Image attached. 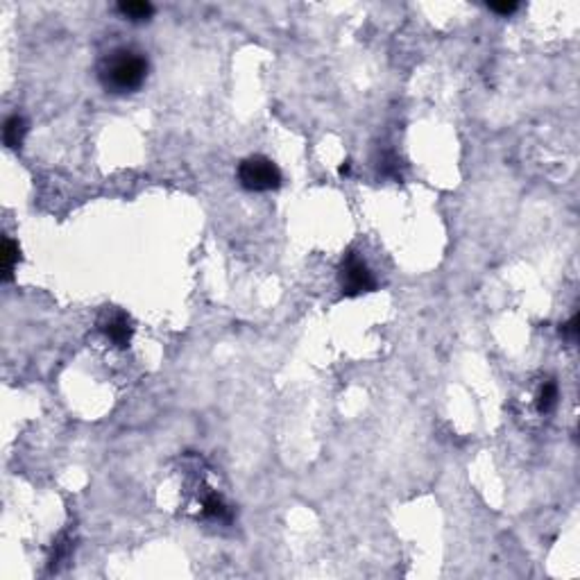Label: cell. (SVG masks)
Listing matches in <instances>:
<instances>
[{
	"label": "cell",
	"instance_id": "cell-1",
	"mask_svg": "<svg viewBox=\"0 0 580 580\" xmlns=\"http://www.w3.org/2000/svg\"><path fill=\"white\" fill-rule=\"evenodd\" d=\"M100 84L111 93H132L141 89L148 77V59L132 48L111 50L98 68Z\"/></svg>",
	"mask_w": 580,
	"mask_h": 580
},
{
	"label": "cell",
	"instance_id": "cell-5",
	"mask_svg": "<svg viewBox=\"0 0 580 580\" xmlns=\"http://www.w3.org/2000/svg\"><path fill=\"white\" fill-rule=\"evenodd\" d=\"M26 132H28V127H26V121H23L21 116H12V118H7V121H5V127H3V139H5V146H7V148H21V143H23V137H26Z\"/></svg>",
	"mask_w": 580,
	"mask_h": 580
},
{
	"label": "cell",
	"instance_id": "cell-4",
	"mask_svg": "<svg viewBox=\"0 0 580 580\" xmlns=\"http://www.w3.org/2000/svg\"><path fill=\"white\" fill-rule=\"evenodd\" d=\"M105 333L114 345L127 347V343H130V338H132V324H130V320H127V315L125 313L111 315L107 320V324H105Z\"/></svg>",
	"mask_w": 580,
	"mask_h": 580
},
{
	"label": "cell",
	"instance_id": "cell-2",
	"mask_svg": "<svg viewBox=\"0 0 580 580\" xmlns=\"http://www.w3.org/2000/svg\"><path fill=\"white\" fill-rule=\"evenodd\" d=\"M238 181L243 188L263 193L281 186V172L266 157H248L238 166Z\"/></svg>",
	"mask_w": 580,
	"mask_h": 580
},
{
	"label": "cell",
	"instance_id": "cell-8",
	"mask_svg": "<svg viewBox=\"0 0 580 580\" xmlns=\"http://www.w3.org/2000/svg\"><path fill=\"white\" fill-rule=\"evenodd\" d=\"M555 403H558V386H555V381H544L542 390L537 394V410L542 415H549Z\"/></svg>",
	"mask_w": 580,
	"mask_h": 580
},
{
	"label": "cell",
	"instance_id": "cell-9",
	"mask_svg": "<svg viewBox=\"0 0 580 580\" xmlns=\"http://www.w3.org/2000/svg\"><path fill=\"white\" fill-rule=\"evenodd\" d=\"M490 10L501 16H508V14L517 12V3H490Z\"/></svg>",
	"mask_w": 580,
	"mask_h": 580
},
{
	"label": "cell",
	"instance_id": "cell-7",
	"mask_svg": "<svg viewBox=\"0 0 580 580\" xmlns=\"http://www.w3.org/2000/svg\"><path fill=\"white\" fill-rule=\"evenodd\" d=\"M0 259H3V281H12L14 268L21 259L19 245H16L12 238H5L3 241V254H0Z\"/></svg>",
	"mask_w": 580,
	"mask_h": 580
},
{
	"label": "cell",
	"instance_id": "cell-3",
	"mask_svg": "<svg viewBox=\"0 0 580 580\" xmlns=\"http://www.w3.org/2000/svg\"><path fill=\"white\" fill-rule=\"evenodd\" d=\"M340 286H343V292L347 297H356L363 295V292L374 290L377 281L359 254L349 252L343 259V266H340Z\"/></svg>",
	"mask_w": 580,
	"mask_h": 580
},
{
	"label": "cell",
	"instance_id": "cell-6",
	"mask_svg": "<svg viewBox=\"0 0 580 580\" xmlns=\"http://www.w3.org/2000/svg\"><path fill=\"white\" fill-rule=\"evenodd\" d=\"M118 12H121L125 19L130 21H148L150 16L154 14V7L146 3V0H130V3H121L118 5Z\"/></svg>",
	"mask_w": 580,
	"mask_h": 580
},
{
	"label": "cell",
	"instance_id": "cell-10",
	"mask_svg": "<svg viewBox=\"0 0 580 580\" xmlns=\"http://www.w3.org/2000/svg\"><path fill=\"white\" fill-rule=\"evenodd\" d=\"M562 333H565V336H569L571 340H574V338L578 336V315H574V317H571V320L565 324V327H562Z\"/></svg>",
	"mask_w": 580,
	"mask_h": 580
}]
</instances>
